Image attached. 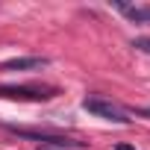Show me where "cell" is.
<instances>
[{
	"label": "cell",
	"instance_id": "cell-7",
	"mask_svg": "<svg viewBox=\"0 0 150 150\" xmlns=\"http://www.w3.org/2000/svg\"><path fill=\"white\" fill-rule=\"evenodd\" d=\"M115 150H135V147H132V144H118Z\"/></svg>",
	"mask_w": 150,
	"mask_h": 150
},
{
	"label": "cell",
	"instance_id": "cell-2",
	"mask_svg": "<svg viewBox=\"0 0 150 150\" xmlns=\"http://www.w3.org/2000/svg\"><path fill=\"white\" fill-rule=\"evenodd\" d=\"M0 97L27 100V103H44V100L56 97V88H50V86H0Z\"/></svg>",
	"mask_w": 150,
	"mask_h": 150
},
{
	"label": "cell",
	"instance_id": "cell-6",
	"mask_svg": "<svg viewBox=\"0 0 150 150\" xmlns=\"http://www.w3.org/2000/svg\"><path fill=\"white\" fill-rule=\"evenodd\" d=\"M132 47H135V50H141V53H147V56H150V38H144V35H141V38H132Z\"/></svg>",
	"mask_w": 150,
	"mask_h": 150
},
{
	"label": "cell",
	"instance_id": "cell-1",
	"mask_svg": "<svg viewBox=\"0 0 150 150\" xmlns=\"http://www.w3.org/2000/svg\"><path fill=\"white\" fill-rule=\"evenodd\" d=\"M3 129L24 135V138H33V141H41V147H53V150H86V141L68 138V135L53 132V129H30V127H18V124H3Z\"/></svg>",
	"mask_w": 150,
	"mask_h": 150
},
{
	"label": "cell",
	"instance_id": "cell-5",
	"mask_svg": "<svg viewBox=\"0 0 150 150\" xmlns=\"http://www.w3.org/2000/svg\"><path fill=\"white\" fill-rule=\"evenodd\" d=\"M118 12H124L132 24H150V6H127V3H115Z\"/></svg>",
	"mask_w": 150,
	"mask_h": 150
},
{
	"label": "cell",
	"instance_id": "cell-4",
	"mask_svg": "<svg viewBox=\"0 0 150 150\" xmlns=\"http://www.w3.org/2000/svg\"><path fill=\"white\" fill-rule=\"evenodd\" d=\"M47 59L44 56H18V59H9L0 65V71H35V68H44Z\"/></svg>",
	"mask_w": 150,
	"mask_h": 150
},
{
	"label": "cell",
	"instance_id": "cell-3",
	"mask_svg": "<svg viewBox=\"0 0 150 150\" xmlns=\"http://www.w3.org/2000/svg\"><path fill=\"white\" fill-rule=\"evenodd\" d=\"M83 109H86L88 115L103 118V121H112V124H129L127 112H124L118 103L106 100V97H86V100H83Z\"/></svg>",
	"mask_w": 150,
	"mask_h": 150
}]
</instances>
